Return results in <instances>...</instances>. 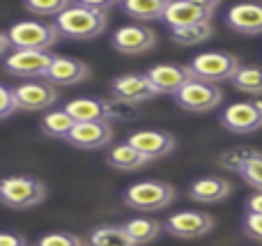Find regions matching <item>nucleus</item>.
Listing matches in <instances>:
<instances>
[{"instance_id": "obj_29", "label": "nucleus", "mask_w": 262, "mask_h": 246, "mask_svg": "<svg viewBox=\"0 0 262 246\" xmlns=\"http://www.w3.org/2000/svg\"><path fill=\"white\" fill-rule=\"evenodd\" d=\"M255 154H258V150H251V147H232V150H228V152L221 154V166L226 170H235V173H239V170L244 168Z\"/></svg>"}, {"instance_id": "obj_25", "label": "nucleus", "mask_w": 262, "mask_h": 246, "mask_svg": "<svg viewBox=\"0 0 262 246\" xmlns=\"http://www.w3.org/2000/svg\"><path fill=\"white\" fill-rule=\"evenodd\" d=\"M85 246H136L122 226H99L90 233Z\"/></svg>"}, {"instance_id": "obj_14", "label": "nucleus", "mask_w": 262, "mask_h": 246, "mask_svg": "<svg viewBox=\"0 0 262 246\" xmlns=\"http://www.w3.org/2000/svg\"><path fill=\"white\" fill-rule=\"evenodd\" d=\"M21 110H49L58 104L60 95L49 81H28L14 87Z\"/></svg>"}, {"instance_id": "obj_2", "label": "nucleus", "mask_w": 262, "mask_h": 246, "mask_svg": "<svg viewBox=\"0 0 262 246\" xmlns=\"http://www.w3.org/2000/svg\"><path fill=\"white\" fill-rule=\"evenodd\" d=\"M7 32L14 51H49L62 35L55 21H18Z\"/></svg>"}, {"instance_id": "obj_20", "label": "nucleus", "mask_w": 262, "mask_h": 246, "mask_svg": "<svg viewBox=\"0 0 262 246\" xmlns=\"http://www.w3.org/2000/svg\"><path fill=\"white\" fill-rule=\"evenodd\" d=\"M232 193V184L228 180L214 177V175H207V177H198L189 184V198L195 203H207V205H214V203H223L228 196Z\"/></svg>"}, {"instance_id": "obj_17", "label": "nucleus", "mask_w": 262, "mask_h": 246, "mask_svg": "<svg viewBox=\"0 0 262 246\" xmlns=\"http://www.w3.org/2000/svg\"><path fill=\"white\" fill-rule=\"evenodd\" d=\"M113 141V129L111 122H76L74 131L69 133L67 143L78 150H99L111 145Z\"/></svg>"}, {"instance_id": "obj_16", "label": "nucleus", "mask_w": 262, "mask_h": 246, "mask_svg": "<svg viewBox=\"0 0 262 246\" xmlns=\"http://www.w3.org/2000/svg\"><path fill=\"white\" fill-rule=\"evenodd\" d=\"M64 110L76 122H111L115 118V106L99 97H78L64 104Z\"/></svg>"}, {"instance_id": "obj_28", "label": "nucleus", "mask_w": 262, "mask_h": 246, "mask_svg": "<svg viewBox=\"0 0 262 246\" xmlns=\"http://www.w3.org/2000/svg\"><path fill=\"white\" fill-rule=\"evenodd\" d=\"M23 7L28 9L30 14L41 18H58L62 12H67L72 7V3L67 0H28Z\"/></svg>"}, {"instance_id": "obj_1", "label": "nucleus", "mask_w": 262, "mask_h": 246, "mask_svg": "<svg viewBox=\"0 0 262 246\" xmlns=\"http://www.w3.org/2000/svg\"><path fill=\"white\" fill-rule=\"evenodd\" d=\"M55 26L60 28L62 35L72 37V39H95L106 30L108 18L106 14L95 12L83 3H72L67 12H62L55 18Z\"/></svg>"}, {"instance_id": "obj_27", "label": "nucleus", "mask_w": 262, "mask_h": 246, "mask_svg": "<svg viewBox=\"0 0 262 246\" xmlns=\"http://www.w3.org/2000/svg\"><path fill=\"white\" fill-rule=\"evenodd\" d=\"M212 37V23H203V26H189V28H175L170 30V39L180 46H195L203 44L205 39Z\"/></svg>"}, {"instance_id": "obj_5", "label": "nucleus", "mask_w": 262, "mask_h": 246, "mask_svg": "<svg viewBox=\"0 0 262 246\" xmlns=\"http://www.w3.org/2000/svg\"><path fill=\"white\" fill-rule=\"evenodd\" d=\"M189 69L195 81L216 85V83L223 81H232L237 76V72L242 69V62L235 55L223 53V51H207V53L195 55L189 62Z\"/></svg>"}, {"instance_id": "obj_33", "label": "nucleus", "mask_w": 262, "mask_h": 246, "mask_svg": "<svg viewBox=\"0 0 262 246\" xmlns=\"http://www.w3.org/2000/svg\"><path fill=\"white\" fill-rule=\"evenodd\" d=\"M242 230H244L251 239H258V242H262V214L246 212L244 219H242Z\"/></svg>"}, {"instance_id": "obj_8", "label": "nucleus", "mask_w": 262, "mask_h": 246, "mask_svg": "<svg viewBox=\"0 0 262 246\" xmlns=\"http://www.w3.org/2000/svg\"><path fill=\"white\" fill-rule=\"evenodd\" d=\"M163 230L177 239H200L214 230V219L195 210H182L163 221Z\"/></svg>"}, {"instance_id": "obj_21", "label": "nucleus", "mask_w": 262, "mask_h": 246, "mask_svg": "<svg viewBox=\"0 0 262 246\" xmlns=\"http://www.w3.org/2000/svg\"><path fill=\"white\" fill-rule=\"evenodd\" d=\"M168 5V0H127L122 9L136 21H163Z\"/></svg>"}, {"instance_id": "obj_22", "label": "nucleus", "mask_w": 262, "mask_h": 246, "mask_svg": "<svg viewBox=\"0 0 262 246\" xmlns=\"http://www.w3.org/2000/svg\"><path fill=\"white\" fill-rule=\"evenodd\" d=\"M106 161L118 170H138V168H143V166L149 164L147 156L140 154V152L136 150V147H131L127 141L120 143V145H115L113 150L108 152Z\"/></svg>"}, {"instance_id": "obj_34", "label": "nucleus", "mask_w": 262, "mask_h": 246, "mask_svg": "<svg viewBox=\"0 0 262 246\" xmlns=\"http://www.w3.org/2000/svg\"><path fill=\"white\" fill-rule=\"evenodd\" d=\"M0 246H28V242H26V237H21V235L5 230V233L0 235Z\"/></svg>"}, {"instance_id": "obj_30", "label": "nucleus", "mask_w": 262, "mask_h": 246, "mask_svg": "<svg viewBox=\"0 0 262 246\" xmlns=\"http://www.w3.org/2000/svg\"><path fill=\"white\" fill-rule=\"evenodd\" d=\"M237 175H239L249 187H253L255 191H262V152H258Z\"/></svg>"}, {"instance_id": "obj_4", "label": "nucleus", "mask_w": 262, "mask_h": 246, "mask_svg": "<svg viewBox=\"0 0 262 246\" xmlns=\"http://www.w3.org/2000/svg\"><path fill=\"white\" fill-rule=\"evenodd\" d=\"M175 200V187L161 180L134 182L124 191V203L138 212H161Z\"/></svg>"}, {"instance_id": "obj_10", "label": "nucleus", "mask_w": 262, "mask_h": 246, "mask_svg": "<svg viewBox=\"0 0 262 246\" xmlns=\"http://www.w3.org/2000/svg\"><path fill=\"white\" fill-rule=\"evenodd\" d=\"M53 60L49 51H14L5 58V72L21 78H46Z\"/></svg>"}, {"instance_id": "obj_15", "label": "nucleus", "mask_w": 262, "mask_h": 246, "mask_svg": "<svg viewBox=\"0 0 262 246\" xmlns=\"http://www.w3.org/2000/svg\"><path fill=\"white\" fill-rule=\"evenodd\" d=\"M147 76H149V81L154 83V87L159 90V95H172V97L189 81H193V74H191L189 64L182 67V64H170V62L149 67Z\"/></svg>"}, {"instance_id": "obj_35", "label": "nucleus", "mask_w": 262, "mask_h": 246, "mask_svg": "<svg viewBox=\"0 0 262 246\" xmlns=\"http://www.w3.org/2000/svg\"><path fill=\"white\" fill-rule=\"evenodd\" d=\"M246 212H253V214H262V191H255L253 196L246 198Z\"/></svg>"}, {"instance_id": "obj_19", "label": "nucleus", "mask_w": 262, "mask_h": 246, "mask_svg": "<svg viewBox=\"0 0 262 246\" xmlns=\"http://www.w3.org/2000/svg\"><path fill=\"white\" fill-rule=\"evenodd\" d=\"M226 23L239 35H262V3H244L230 7L226 12Z\"/></svg>"}, {"instance_id": "obj_9", "label": "nucleus", "mask_w": 262, "mask_h": 246, "mask_svg": "<svg viewBox=\"0 0 262 246\" xmlns=\"http://www.w3.org/2000/svg\"><path fill=\"white\" fill-rule=\"evenodd\" d=\"M111 95L120 104L136 106V104H145V101L154 99L159 95V90L149 81L147 74H124V76H118L111 81Z\"/></svg>"}, {"instance_id": "obj_3", "label": "nucleus", "mask_w": 262, "mask_h": 246, "mask_svg": "<svg viewBox=\"0 0 262 246\" xmlns=\"http://www.w3.org/2000/svg\"><path fill=\"white\" fill-rule=\"evenodd\" d=\"M46 184L28 175H9L0 182V198L12 210H30L46 200Z\"/></svg>"}, {"instance_id": "obj_32", "label": "nucleus", "mask_w": 262, "mask_h": 246, "mask_svg": "<svg viewBox=\"0 0 262 246\" xmlns=\"http://www.w3.org/2000/svg\"><path fill=\"white\" fill-rule=\"evenodd\" d=\"M16 110H21V104H18V97L12 87L0 85V118L7 120L9 115H14Z\"/></svg>"}, {"instance_id": "obj_18", "label": "nucleus", "mask_w": 262, "mask_h": 246, "mask_svg": "<svg viewBox=\"0 0 262 246\" xmlns=\"http://www.w3.org/2000/svg\"><path fill=\"white\" fill-rule=\"evenodd\" d=\"M88 78H90V67L83 60L55 55L44 81H49L55 87H67V85H78V83L88 81Z\"/></svg>"}, {"instance_id": "obj_11", "label": "nucleus", "mask_w": 262, "mask_h": 246, "mask_svg": "<svg viewBox=\"0 0 262 246\" xmlns=\"http://www.w3.org/2000/svg\"><path fill=\"white\" fill-rule=\"evenodd\" d=\"M111 46L124 55H143L157 46V32L138 23H129L111 35Z\"/></svg>"}, {"instance_id": "obj_12", "label": "nucleus", "mask_w": 262, "mask_h": 246, "mask_svg": "<svg viewBox=\"0 0 262 246\" xmlns=\"http://www.w3.org/2000/svg\"><path fill=\"white\" fill-rule=\"evenodd\" d=\"M221 124L232 133H253L262 129V99L239 101L221 113Z\"/></svg>"}, {"instance_id": "obj_7", "label": "nucleus", "mask_w": 262, "mask_h": 246, "mask_svg": "<svg viewBox=\"0 0 262 246\" xmlns=\"http://www.w3.org/2000/svg\"><path fill=\"white\" fill-rule=\"evenodd\" d=\"M175 101L180 108L189 110V113H209V110H216L223 104V92L212 83L193 78L177 92Z\"/></svg>"}, {"instance_id": "obj_26", "label": "nucleus", "mask_w": 262, "mask_h": 246, "mask_svg": "<svg viewBox=\"0 0 262 246\" xmlns=\"http://www.w3.org/2000/svg\"><path fill=\"white\" fill-rule=\"evenodd\" d=\"M230 83L235 85V90L262 99V67L258 64H242V69Z\"/></svg>"}, {"instance_id": "obj_6", "label": "nucleus", "mask_w": 262, "mask_h": 246, "mask_svg": "<svg viewBox=\"0 0 262 246\" xmlns=\"http://www.w3.org/2000/svg\"><path fill=\"white\" fill-rule=\"evenodd\" d=\"M216 9H219L216 0H175V3L168 5L163 21H166V26L170 30L203 26V23H212Z\"/></svg>"}, {"instance_id": "obj_13", "label": "nucleus", "mask_w": 262, "mask_h": 246, "mask_svg": "<svg viewBox=\"0 0 262 246\" xmlns=\"http://www.w3.org/2000/svg\"><path fill=\"white\" fill-rule=\"evenodd\" d=\"M127 143L131 147H136L140 154L147 156L149 161L161 159V156H168L177 145V141H175L172 133L159 131V129H143V131H134L127 138Z\"/></svg>"}, {"instance_id": "obj_23", "label": "nucleus", "mask_w": 262, "mask_h": 246, "mask_svg": "<svg viewBox=\"0 0 262 246\" xmlns=\"http://www.w3.org/2000/svg\"><path fill=\"white\" fill-rule=\"evenodd\" d=\"M76 127V120L67 113L64 108H55L41 118V131L49 138H60V141H67L69 133Z\"/></svg>"}, {"instance_id": "obj_31", "label": "nucleus", "mask_w": 262, "mask_h": 246, "mask_svg": "<svg viewBox=\"0 0 262 246\" xmlns=\"http://www.w3.org/2000/svg\"><path fill=\"white\" fill-rule=\"evenodd\" d=\"M35 246H85V242L72 233H49L37 239Z\"/></svg>"}, {"instance_id": "obj_24", "label": "nucleus", "mask_w": 262, "mask_h": 246, "mask_svg": "<svg viewBox=\"0 0 262 246\" xmlns=\"http://www.w3.org/2000/svg\"><path fill=\"white\" fill-rule=\"evenodd\" d=\"M122 228L127 230V235L134 239L136 246H143L149 244L163 233V223L161 221H154V219H131L127 223H122Z\"/></svg>"}, {"instance_id": "obj_36", "label": "nucleus", "mask_w": 262, "mask_h": 246, "mask_svg": "<svg viewBox=\"0 0 262 246\" xmlns=\"http://www.w3.org/2000/svg\"><path fill=\"white\" fill-rule=\"evenodd\" d=\"M0 53H3L5 58H9V55L14 53V44H12V39H9V32L0 35Z\"/></svg>"}]
</instances>
